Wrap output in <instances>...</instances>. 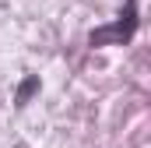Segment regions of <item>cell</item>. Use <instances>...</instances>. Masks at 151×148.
Here are the masks:
<instances>
[{
    "label": "cell",
    "instance_id": "cell-2",
    "mask_svg": "<svg viewBox=\"0 0 151 148\" xmlns=\"http://www.w3.org/2000/svg\"><path fill=\"white\" fill-rule=\"evenodd\" d=\"M39 88H42L39 74H28V78L18 85V92H14V106H18V110H21V106H28V102H32V95H35Z\"/></svg>",
    "mask_w": 151,
    "mask_h": 148
},
{
    "label": "cell",
    "instance_id": "cell-1",
    "mask_svg": "<svg viewBox=\"0 0 151 148\" xmlns=\"http://www.w3.org/2000/svg\"><path fill=\"white\" fill-rule=\"evenodd\" d=\"M137 25H141V18H137V0H127V7H123V14L116 18L113 25H102V28H95L91 36H88V46L91 49H99V46H127L134 32H137Z\"/></svg>",
    "mask_w": 151,
    "mask_h": 148
}]
</instances>
